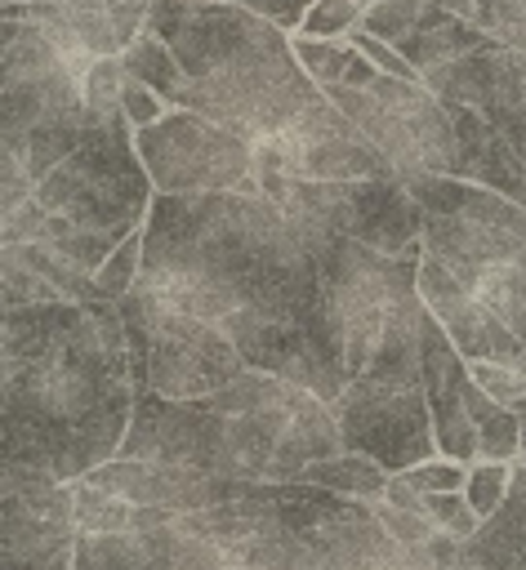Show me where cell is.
<instances>
[{
	"label": "cell",
	"mask_w": 526,
	"mask_h": 570,
	"mask_svg": "<svg viewBox=\"0 0 526 570\" xmlns=\"http://www.w3.org/2000/svg\"><path fill=\"white\" fill-rule=\"evenodd\" d=\"M138 285L218 325L245 370L276 374L325 405L348 392L316 258L267 196H156Z\"/></svg>",
	"instance_id": "6da1fadb"
},
{
	"label": "cell",
	"mask_w": 526,
	"mask_h": 570,
	"mask_svg": "<svg viewBox=\"0 0 526 570\" xmlns=\"http://www.w3.org/2000/svg\"><path fill=\"white\" fill-rule=\"evenodd\" d=\"M138 405L116 303H45L0 325L4 463L80 481L111 463Z\"/></svg>",
	"instance_id": "7a4b0ae2"
},
{
	"label": "cell",
	"mask_w": 526,
	"mask_h": 570,
	"mask_svg": "<svg viewBox=\"0 0 526 570\" xmlns=\"http://www.w3.org/2000/svg\"><path fill=\"white\" fill-rule=\"evenodd\" d=\"M187 76V107L250 142L285 134L325 94L294 58V40L254 9L223 0H152L147 27Z\"/></svg>",
	"instance_id": "3957f363"
},
{
	"label": "cell",
	"mask_w": 526,
	"mask_h": 570,
	"mask_svg": "<svg viewBox=\"0 0 526 570\" xmlns=\"http://www.w3.org/2000/svg\"><path fill=\"white\" fill-rule=\"evenodd\" d=\"M303 236V232H299ZM321 289L330 330L343 356L348 383L423 387L419 343L428 307L419 298V258H392L343 236H303Z\"/></svg>",
	"instance_id": "277c9868"
},
{
	"label": "cell",
	"mask_w": 526,
	"mask_h": 570,
	"mask_svg": "<svg viewBox=\"0 0 526 570\" xmlns=\"http://www.w3.org/2000/svg\"><path fill=\"white\" fill-rule=\"evenodd\" d=\"M406 187L423 209V249L526 343V209L464 178Z\"/></svg>",
	"instance_id": "5b68a950"
},
{
	"label": "cell",
	"mask_w": 526,
	"mask_h": 570,
	"mask_svg": "<svg viewBox=\"0 0 526 570\" xmlns=\"http://www.w3.org/2000/svg\"><path fill=\"white\" fill-rule=\"evenodd\" d=\"M36 22L4 18V85H0V156H13L40 183L85 142V76Z\"/></svg>",
	"instance_id": "8992f818"
},
{
	"label": "cell",
	"mask_w": 526,
	"mask_h": 570,
	"mask_svg": "<svg viewBox=\"0 0 526 570\" xmlns=\"http://www.w3.org/2000/svg\"><path fill=\"white\" fill-rule=\"evenodd\" d=\"M205 405L227 419L236 481L290 485L312 463L343 454L334 410L276 374L245 370L223 392L205 396Z\"/></svg>",
	"instance_id": "52a82bcc"
},
{
	"label": "cell",
	"mask_w": 526,
	"mask_h": 570,
	"mask_svg": "<svg viewBox=\"0 0 526 570\" xmlns=\"http://www.w3.org/2000/svg\"><path fill=\"white\" fill-rule=\"evenodd\" d=\"M116 307L125 321L138 396L156 392L165 401H205L245 374L241 352L218 325L174 307L156 289L134 285Z\"/></svg>",
	"instance_id": "ba28073f"
},
{
	"label": "cell",
	"mask_w": 526,
	"mask_h": 570,
	"mask_svg": "<svg viewBox=\"0 0 526 570\" xmlns=\"http://www.w3.org/2000/svg\"><path fill=\"white\" fill-rule=\"evenodd\" d=\"M36 200L94 236L129 240L134 232H143L156 187L138 156L134 125L120 116L103 129H89L85 142L40 183Z\"/></svg>",
	"instance_id": "9c48e42d"
},
{
	"label": "cell",
	"mask_w": 526,
	"mask_h": 570,
	"mask_svg": "<svg viewBox=\"0 0 526 570\" xmlns=\"http://www.w3.org/2000/svg\"><path fill=\"white\" fill-rule=\"evenodd\" d=\"M325 98L374 142L388 169L401 183L415 178H464V147L450 116V102L437 98L423 80L379 76L370 89H325Z\"/></svg>",
	"instance_id": "30bf717a"
},
{
	"label": "cell",
	"mask_w": 526,
	"mask_h": 570,
	"mask_svg": "<svg viewBox=\"0 0 526 570\" xmlns=\"http://www.w3.org/2000/svg\"><path fill=\"white\" fill-rule=\"evenodd\" d=\"M263 196L303 232V236H343L392 258H419L423 249V209L410 187L392 178L357 183H308V178H263Z\"/></svg>",
	"instance_id": "8fae6325"
},
{
	"label": "cell",
	"mask_w": 526,
	"mask_h": 570,
	"mask_svg": "<svg viewBox=\"0 0 526 570\" xmlns=\"http://www.w3.org/2000/svg\"><path fill=\"white\" fill-rule=\"evenodd\" d=\"M138 156L152 174L156 196H263L254 178V142L196 111H169L160 125L143 129Z\"/></svg>",
	"instance_id": "7c38bea8"
},
{
	"label": "cell",
	"mask_w": 526,
	"mask_h": 570,
	"mask_svg": "<svg viewBox=\"0 0 526 570\" xmlns=\"http://www.w3.org/2000/svg\"><path fill=\"white\" fill-rule=\"evenodd\" d=\"M76 499L49 472L0 463V570H71Z\"/></svg>",
	"instance_id": "4fadbf2b"
},
{
	"label": "cell",
	"mask_w": 526,
	"mask_h": 570,
	"mask_svg": "<svg viewBox=\"0 0 526 570\" xmlns=\"http://www.w3.org/2000/svg\"><path fill=\"white\" fill-rule=\"evenodd\" d=\"M343 450L374 459L388 476H401L428 459H437V432L423 387L392 383H348V392L330 405Z\"/></svg>",
	"instance_id": "5bb4252c"
},
{
	"label": "cell",
	"mask_w": 526,
	"mask_h": 570,
	"mask_svg": "<svg viewBox=\"0 0 526 570\" xmlns=\"http://www.w3.org/2000/svg\"><path fill=\"white\" fill-rule=\"evenodd\" d=\"M254 178L357 183V178H392V169L374 151V142L330 98H321L285 134L254 142Z\"/></svg>",
	"instance_id": "9a60e30c"
},
{
	"label": "cell",
	"mask_w": 526,
	"mask_h": 570,
	"mask_svg": "<svg viewBox=\"0 0 526 570\" xmlns=\"http://www.w3.org/2000/svg\"><path fill=\"white\" fill-rule=\"evenodd\" d=\"M272 494L281 503L285 525L303 534V543L316 552L321 570H397L401 566L406 548L392 543L374 503L339 499L303 481L272 485Z\"/></svg>",
	"instance_id": "2e32d148"
},
{
	"label": "cell",
	"mask_w": 526,
	"mask_h": 570,
	"mask_svg": "<svg viewBox=\"0 0 526 570\" xmlns=\"http://www.w3.org/2000/svg\"><path fill=\"white\" fill-rule=\"evenodd\" d=\"M116 459L192 468V472H210V476L236 481L227 419L218 410H210L205 401H165L156 392H143Z\"/></svg>",
	"instance_id": "e0dca14e"
},
{
	"label": "cell",
	"mask_w": 526,
	"mask_h": 570,
	"mask_svg": "<svg viewBox=\"0 0 526 570\" xmlns=\"http://www.w3.org/2000/svg\"><path fill=\"white\" fill-rule=\"evenodd\" d=\"M183 521L192 534L223 548L241 570H321L303 534L285 525L272 485H254L250 494H236L205 512H187Z\"/></svg>",
	"instance_id": "ac0fdd59"
},
{
	"label": "cell",
	"mask_w": 526,
	"mask_h": 570,
	"mask_svg": "<svg viewBox=\"0 0 526 570\" xmlns=\"http://www.w3.org/2000/svg\"><path fill=\"white\" fill-rule=\"evenodd\" d=\"M423 85L459 107H473L526 165V53L490 45L459 62H446L423 76Z\"/></svg>",
	"instance_id": "d6986e66"
},
{
	"label": "cell",
	"mask_w": 526,
	"mask_h": 570,
	"mask_svg": "<svg viewBox=\"0 0 526 570\" xmlns=\"http://www.w3.org/2000/svg\"><path fill=\"white\" fill-rule=\"evenodd\" d=\"M361 31L392 45L419 76L495 45L477 22L450 13L441 0H379L366 9Z\"/></svg>",
	"instance_id": "ffe728a7"
},
{
	"label": "cell",
	"mask_w": 526,
	"mask_h": 570,
	"mask_svg": "<svg viewBox=\"0 0 526 570\" xmlns=\"http://www.w3.org/2000/svg\"><path fill=\"white\" fill-rule=\"evenodd\" d=\"M419 298H423V307L441 321V330L450 334V343L459 347V356H464L468 365L490 361V365L522 370L526 343H522L477 294H468L432 254L419 258Z\"/></svg>",
	"instance_id": "44dd1931"
},
{
	"label": "cell",
	"mask_w": 526,
	"mask_h": 570,
	"mask_svg": "<svg viewBox=\"0 0 526 570\" xmlns=\"http://www.w3.org/2000/svg\"><path fill=\"white\" fill-rule=\"evenodd\" d=\"M80 481L125 499L129 508H165L178 517L205 512L214 503H227V499L254 490L250 481H227V476H210V472H192V468H165V463H134V459H111Z\"/></svg>",
	"instance_id": "7402d4cb"
},
{
	"label": "cell",
	"mask_w": 526,
	"mask_h": 570,
	"mask_svg": "<svg viewBox=\"0 0 526 570\" xmlns=\"http://www.w3.org/2000/svg\"><path fill=\"white\" fill-rule=\"evenodd\" d=\"M419 370H423V396H428V410H432L437 454L473 468L477 463V428H473L468 405H464V392H468L473 374H468V361L459 356V347L450 343V334L441 330V321L432 312L423 321Z\"/></svg>",
	"instance_id": "603a6c76"
},
{
	"label": "cell",
	"mask_w": 526,
	"mask_h": 570,
	"mask_svg": "<svg viewBox=\"0 0 526 570\" xmlns=\"http://www.w3.org/2000/svg\"><path fill=\"white\" fill-rule=\"evenodd\" d=\"M450 116H455V129H459L468 183L490 187V191H499V196H508V200H517V205L526 209V165L517 160V151H513L473 107L450 102Z\"/></svg>",
	"instance_id": "cb8c5ba5"
},
{
	"label": "cell",
	"mask_w": 526,
	"mask_h": 570,
	"mask_svg": "<svg viewBox=\"0 0 526 570\" xmlns=\"http://www.w3.org/2000/svg\"><path fill=\"white\" fill-rule=\"evenodd\" d=\"M477 570H522L526 566V463H513V485L504 508L464 543Z\"/></svg>",
	"instance_id": "d4e9b609"
},
{
	"label": "cell",
	"mask_w": 526,
	"mask_h": 570,
	"mask_svg": "<svg viewBox=\"0 0 526 570\" xmlns=\"http://www.w3.org/2000/svg\"><path fill=\"white\" fill-rule=\"evenodd\" d=\"M294 58L308 71V80L325 89H370L379 80L374 62L352 45V40H312V36H290Z\"/></svg>",
	"instance_id": "484cf974"
},
{
	"label": "cell",
	"mask_w": 526,
	"mask_h": 570,
	"mask_svg": "<svg viewBox=\"0 0 526 570\" xmlns=\"http://www.w3.org/2000/svg\"><path fill=\"white\" fill-rule=\"evenodd\" d=\"M464 405L477 428V463H517L522 459V419L513 410H504L499 401H490L477 383H468Z\"/></svg>",
	"instance_id": "4316f807"
},
{
	"label": "cell",
	"mask_w": 526,
	"mask_h": 570,
	"mask_svg": "<svg viewBox=\"0 0 526 570\" xmlns=\"http://www.w3.org/2000/svg\"><path fill=\"white\" fill-rule=\"evenodd\" d=\"M299 481H303V485H316V490H330V494H339V499L379 503L392 476H388V472H383L374 459L343 450V454H334V459H325V463H312V468H308Z\"/></svg>",
	"instance_id": "83f0119b"
},
{
	"label": "cell",
	"mask_w": 526,
	"mask_h": 570,
	"mask_svg": "<svg viewBox=\"0 0 526 570\" xmlns=\"http://www.w3.org/2000/svg\"><path fill=\"white\" fill-rule=\"evenodd\" d=\"M120 67H125V76H134V80H143L147 89H156V94L169 102V111H183V107H187V76H183L178 58L169 53V45H165L160 36L143 31V36L120 53Z\"/></svg>",
	"instance_id": "f1b7e54d"
},
{
	"label": "cell",
	"mask_w": 526,
	"mask_h": 570,
	"mask_svg": "<svg viewBox=\"0 0 526 570\" xmlns=\"http://www.w3.org/2000/svg\"><path fill=\"white\" fill-rule=\"evenodd\" d=\"M71 499H76V530L80 534H125L134 530V508L89 481H71Z\"/></svg>",
	"instance_id": "f546056e"
},
{
	"label": "cell",
	"mask_w": 526,
	"mask_h": 570,
	"mask_svg": "<svg viewBox=\"0 0 526 570\" xmlns=\"http://www.w3.org/2000/svg\"><path fill=\"white\" fill-rule=\"evenodd\" d=\"M125 67L120 58H98L94 71L85 76V111H89V129H103L111 120H120V98H125Z\"/></svg>",
	"instance_id": "4dcf8cb0"
},
{
	"label": "cell",
	"mask_w": 526,
	"mask_h": 570,
	"mask_svg": "<svg viewBox=\"0 0 526 570\" xmlns=\"http://www.w3.org/2000/svg\"><path fill=\"white\" fill-rule=\"evenodd\" d=\"M473 22L495 45L526 53V0H473Z\"/></svg>",
	"instance_id": "1f68e13d"
},
{
	"label": "cell",
	"mask_w": 526,
	"mask_h": 570,
	"mask_svg": "<svg viewBox=\"0 0 526 570\" xmlns=\"http://www.w3.org/2000/svg\"><path fill=\"white\" fill-rule=\"evenodd\" d=\"M143 276V232H134L120 249H111V258L98 267L94 285H98V298L103 303H120Z\"/></svg>",
	"instance_id": "d6a6232c"
},
{
	"label": "cell",
	"mask_w": 526,
	"mask_h": 570,
	"mask_svg": "<svg viewBox=\"0 0 526 570\" xmlns=\"http://www.w3.org/2000/svg\"><path fill=\"white\" fill-rule=\"evenodd\" d=\"M0 298H4V312L62 303V294H58L45 276H36L31 267H22L18 258H4V254H0Z\"/></svg>",
	"instance_id": "836d02e7"
},
{
	"label": "cell",
	"mask_w": 526,
	"mask_h": 570,
	"mask_svg": "<svg viewBox=\"0 0 526 570\" xmlns=\"http://www.w3.org/2000/svg\"><path fill=\"white\" fill-rule=\"evenodd\" d=\"M508 485H513V463H473V468H468L464 499H468V508L481 517V525L504 508Z\"/></svg>",
	"instance_id": "e575fe53"
},
{
	"label": "cell",
	"mask_w": 526,
	"mask_h": 570,
	"mask_svg": "<svg viewBox=\"0 0 526 570\" xmlns=\"http://www.w3.org/2000/svg\"><path fill=\"white\" fill-rule=\"evenodd\" d=\"M366 18V4L361 0H316L299 27V36H312V40H348Z\"/></svg>",
	"instance_id": "d590c367"
},
{
	"label": "cell",
	"mask_w": 526,
	"mask_h": 570,
	"mask_svg": "<svg viewBox=\"0 0 526 570\" xmlns=\"http://www.w3.org/2000/svg\"><path fill=\"white\" fill-rule=\"evenodd\" d=\"M423 512L432 517V525H437L441 534H450V539H459V543L477 539V530H481V517L468 508L464 490H459V494H428V499H423Z\"/></svg>",
	"instance_id": "8d00e7d4"
},
{
	"label": "cell",
	"mask_w": 526,
	"mask_h": 570,
	"mask_svg": "<svg viewBox=\"0 0 526 570\" xmlns=\"http://www.w3.org/2000/svg\"><path fill=\"white\" fill-rule=\"evenodd\" d=\"M423 499L428 494H459L464 485H468V468L464 463H455V459H428V463H419V468H410V472H401Z\"/></svg>",
	"instance_id": "74e56055"
},
{
	"label": "cell",
	"mask_w": 526,
	"mask_h": 570,
	"mask_svg": "<svg viewBox=\"0 0 526 570\" xmlns=\"http://www.w3.org/2000/svg\"><path fill=\"white\" fill-rule=\"evenodd\" d=\"M374 512H379V521H383V530L392 534V543H401V548H423L428 539H437L441 530L432 525V517L428 512H401V508H392V503H374Z\"/></svg>",
	"instance_id": "f35d334b"
},
{
	"label": "cell",
	"mask_w": 526,
	"mask_h": 570,
	"mask_svg": "<svg viewBox=\"0 0 526 570\" xmlns=\"http://www.w3.org/2000/svg\"><path fill=\"white\" fill-rule=\"evenodd\" d=\"M174 570H241L223 548H214L210 539L192 534L187 521L178 517V557H174Z\"/></svg>",
	"instance_id": "ab89813d"
},
{
	"label": "cell",
	"mask_w": 526,
	"mask_h": 570,
	"mask_svg": "<svg viewBox=\"0 0 526 570\" xmlns=\"http://www.w3.org/2000/svg\"><path fill=\"white\" fill-rule=\"evenodd\" d=\"M120 111H125V120L134 125V134H143V129H152V125H160L165 116H169V102L156 94V89H147L143 80H125V98H120Z\"/></svg>",
	"instance_id": "60d3db41"
},
{
	"label": "cell",
	"mask_w": 526,
	"mask_h": 570,
	"mask_svg": "<svg viewBox=\"0 0 526 570\" xmlns=\"http://www.w3.org/2000/svg\"><path fill=\"white\" fill-rule=\"evenodd\" d=\"M348 40H352L370 62H374V71H379V76H392V80H423V76H419V71H415V67H410L392 45H383L379 36H370V31H361V27H357Z\"/></svg>",
	"instance_id": "b9f144b4"
},
{
	"label": "cell",
	"mask_w": 526,
	"mask_h": 570,
	"mask_svg": "<svg viewBox=\"0 0 526 570\" xmlns=\"http://www.w3.org/2000/svg\"><path fill=\"white\" fill-rule=\"evenodd\" d=\"M223 4L254 9L259 18H267L272 27H281L285 36H299V27H303V18H308V9H312L316 0H223Z\"/></svg>",
	"instance_id": "7bdbcfd3"
},
{
	"label": "cell",
	"mask_w": 526,
	"mask_h": 570,
	"mask_svg": "<svg viewBox=\"0 0 526 570\" xmlns=\"http://www.w3.org/2000/svg\"><path fill=\"white\" fill-rule=\"evenodd\" d=\"M383 503H392V508H401V512H423V494H419L406 476H392V481H388Z\"/></svg>",
	"instance_id": "ee69618b"
},
{
	"label": "cell",
	"mask_w": 526,
	"mask_h": 570,
	"mask_svg": "<svg viewBox=\"0 0 526 570\" xmlns=\"http://www.w3.org/2000/svg\"><path fill=\"white\" fill-rule=\"evenodd\" d=\"M111 4H129V9H152V0H111Z\"/></svg>",
	"instance_id": "f6af8a7d"
},
{
	"label": "cell",
	"mask_w": 526,
	"mask_h": 570,
	"mask_svg": "<svg viewBox=\"0 0 526 570\" xmlns=\"http://www.w3.org/2000/svg\"><path fill=\"white\" fill-rule=\"evenodd\" d=\"M522 459H526V423H522Z\"/></svg>",
	"instance_id": "bcb514c9"
},
{
	"label": "cell",
	"mask_w": 526,
	"mask_h": 570,
	"mask_svg": "<svg viewBox=\"0 0 526 570\" xmlns=\"http://www.w3.org/2000/svg\"><path fill=\"white\" fill-rule=\"evenodd\" d=\"M361 4H366V9H370V4H379V0H361Z\"/></svg>",
	"instance_id": "7dc6e473"
},
{
	"label": "cell",
	"mask_w": 526,
	"mask_h": 570,
	"mask_svg": "<svg viewBox=\"0 0 526 570\" xmlns=\"http://www.w3.org/2000/svg\"><path fill=\"white\" fill-rule=\"evenodd\" d=\"M522 374H526V361H522Z\"/></svg>",
	"instance_id": "c3c4849f"
}]
</instances>
